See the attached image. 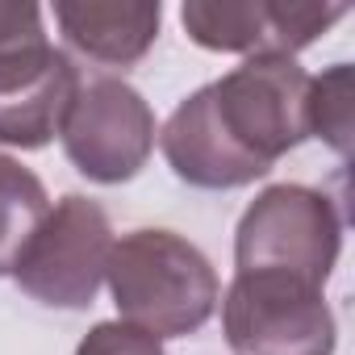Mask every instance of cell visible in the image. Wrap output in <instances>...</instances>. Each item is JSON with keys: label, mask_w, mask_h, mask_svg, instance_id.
I'll return each mask as SVG.
<instances>
[{"label": "cell", "mask_w": 355, "mask_h": 355, "mask_svg": "<svg viewBox=\"0 0 355 355\" xmlns=\"http://www.w3.org/2000/svg\"><path fill=\"white\" fill-rule=\"evenodd\" d=\"M59 34L76 55L101 67H134L159 38V0H59Z\"/></svg>", "instance_id": "10"}, {"label": "cell", "mask_w": 355, "mask_h": 355, "mask_svg": "<svg viewBox=\"0 0 355 355\" xmlns=\"http://www.w3.org/2000/svg\"><path fill=\"white\" fill-rule=\"evenodd\" d=\"M46 30H42V9L30 0H0V67L46 46Z\"/></svg>", "instance_id": "13"}, {"label": "cell", "mask_w": 355, "mask_h": 355, "mask_svg": "<svg viewBox=\"0 0 355 355\" xmlns=\"http://www.w3.org/2000/svg\"><path fill=\"white\" fill-rule=\"evenodd\" d=\"M105 284L125 326L150 338L197 334L222 297L205 251L171 230H130L113 243Z\"/></svg>", "instance_id": "1"}, {"label": "cell", "mask_w": 355, "mask_h": 355, "mask_svg": "<svg viewBox=\"0 0 355 355\" xmlns=\"http://www.w3.org/2000/svg\"><path fill=\"white\" fill-rule=\"evenodd\" d=\"M76 355H163V343L125 322H96L80 338Z\"/></svg>", "instance_id": "14"}, {"label": "cell", "mask_w": 355, "mask_h": 355, "mask_svg": "<svg viewBox=\"0 0 355 355\" xmlns=\"http://www.w3.org/2000/svg\"><path fill=\"white\" fill-rule=\"evenodd\" d=\"M159 146H163L167 167L175 171V180H184L193 189L226 193V189H247L268 175L222 130L214 101H209V84L175 105V113L167 117V125L159 134Z\"/></svg>", "instance_id": "9"}, {"label": "cell", "mask_w": 355, "mask_h": 355, "mask_svg": "<svg viewBox=\"0 0 355 355\" xmlns=\"http://www.w3.org/2000/svg\"><path fill=\"white\" fill-rule=\"evenodd\" d=\"M309 134L326 138L343 159L351 155V67L334 63L309 84Z\"/></svg>", "instance_id": "12"}, {"label": "cell", "mask_w": 355, "mask_h": 355, "mask_svg": "<svg viewBox=\"0 0 355 355\" xmlns=\"http://www.w3.org/2000/svg\"><path fill=\"white\" fill-rule=\"evenodd\" d=\"M338 17H347V5H309V0H189L180 9V21L197 46L247 59H293Z\"/></svg>", "instance_id": "7"}, {"label": "cell", "mask_w": 355, "mask_h": 355, "mask_svg": "<svg viewBox=\"0 0 355 355\" xmlns=\"http://www.w3.org/2000/svg\"><path fill=\"white\" fill-rule=\"evenodd\" d=\"M51 214V197L42 180L21 167L13 155H0V276H13L42 218Z\"/></svg>", "instance_id": "11"}, {"label": "cell", "mask_w": 355, "mask_h": 355, "mask_svg": "<svg viewBox=\"0 0 355 355\" xmlns=\"http://www.w3.org/2000/svg\"><path fill=\"white\" fill-rule=\"evenodd\" d=\"M234 355H334L338 326L322 288L280 272H234L222 301Z\"/></svg>", "instance_id": "4"}, {"label": "cell", "mask_w": 355, "mask_h": 355, "mask_svg": "<svg viewBox=\"0 0 355 355\" xmlns=\"http://www.w3.org/2000/svg\"><path fill=\"white\" fill-rule=\"evenodd\" d=\"M155 109L134 84L117 76L84 80L59 130L71 167L92 184L134 180L155 150Z\"/></svg>", "instance_id": "6"}, {"label": "cell", "mask_w": 355, "mask_h": 355, "mask_svg": "<svg viewBox=\"0 0 355 355\" xmlns=\"http://www.w3.org/2000/svg\"><path fill=\"white\" fill-rule=\"evenodd\" d=\"M343 251V218L322 189L272 184L263 189L234 230L239 272H280L322 288Z\"/></svg>", "instance_id": "2"}, {"label": "cell", "mask_w": 355, "mask_h": 355, "mask_svg": "<svg viewBox=\"0 0 355 355\" xmlns=\"http://www.w3.org/2000/svg\"><path fill=\"white\" fill-rule=\"evenodd\" d=\"M113 251V226L109 214L71 193L63 197L30 239L26 255L13 268V280L26 297L51 309H88L105 284Z\"/></svg>", "instance_id": "5"}, {"label": "cell", "mask_w": 355, "mask_h": 355, "mask_svg": "<svg viewBox=\"0 0 355 355\" xmlns=\"http://www.w3.org/2000/svg\"><path fill=\"white\" fill-rule=\"evenodd\" d=\"M309 84L313 76L297 59L255 55L230 76L209 84L214 113L230 142L263 171L309 138Z\"/></svg>", "instance_id": "3"}, {"label": "cell", "mask_w": 355, "mask_h": 355, "mask_svg": "<svg viewBox=\"0 0 355 355\" xmlns=\"http://www.w3.org/2000/svg\"><path fill=\"white\" fill-rule=\"evenodd\" d=\"M80 67L59 46H38L0 67V146H46L80 92Z\"/></svg>", "instance_id": "8"}]
</instances>
